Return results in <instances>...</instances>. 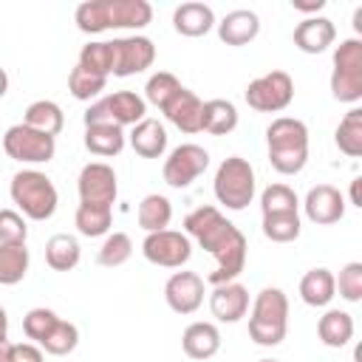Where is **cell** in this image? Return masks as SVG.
Segmentation results:
<instances>
[{
  "mask_svg": "<svg viewBox=\"0 0 362 362\" xmlns=\"http://www.w3.org/2000/svg\"><path fill=\"white\" fill-rule=\"evenodd\" d=\"M184 229L187 235H192L198 240L201 249H206L215 257V272H209V283L221 286V283H232L243 266H246V238L243 232L226 221L215 206H198L184 218Z\"/></svg>",
  "mask_w": 362,
  "mask_h": 362,
  "instance_id": "6da1fadb",
  "label": "cell"
},
{
  "mask_svg": "<svg viewBox=\"0 0 362 362\" xmlns=\"http://www.w3.org/2000/svg\"><path fill=\"white\" fill-rule=\"evenodd\" d=\"M74 20L85 34L107 28H144L153 20V6L147 0H85L76 6Z\"/></svg>",
  "mask_w": 362,
  "mask_h": 362,
  "instance_id": "7a4b0ae2",
  "label": "cell"
},
{
  "mask_svg": "<svg viewBox=\"0 0 362 362\" xmlns=\"http://www.w3.org/2000/svg\"><path fill=\"white\" fill-rule=\"evenodd\" d=\"M269 164L280 175H297L308 161V127L300 119L280 116L266 127Z\"/></svg>",
  "mask_w": 362,
  "mask_h": 362,
  "instance_id": "3957f363",
  "label": "cell"
},
{
  "mask_svg": "<svg viewBox=\"0 0 362 362\" xmlns=\"http://www.w3.org/2000/svg\"><path fill=\"white\" fill-rule=\"evenodd\" d=\"M286 331H288V297L280 288L269 286L252 303L249 337L263 348H274L286 339Z\"/></svg>",
  "mask_w": 362,
  "mask_h": 362,
  "instance_id": "277c9868",
  "label": "cell"
},
{
  "mask_svg": "<svg viewBox=\"0 0 362 362\" xmlns=\"http://www.w3.org/2000/svg\"><path fill=\"white\" fill-rule=\"evenodd\" d=\"M8 192H11V201L31 221H48L57 212V204H59L54 181L45 173H40V170H20V173H14Z\"/></svg>",
  "mask_w": 362,
  "mask_h": 362,
  "instance_id": "5b68a950",
  "label": "cell"
},
{
  "mask_svg": "<svg viewBox=\"0 0 362 362\" xmlns=\"http://www.w3.org/2000/svg\"><path fill=\"white\" fill-rule=\"evenodd\" d=\"M212 189H215L218 204H223L226 209H232V212L246 209L255 198V170H252V164L240 156L223 158L218 173H215Z\"/></svg>",
  "mask_w": 362,
  "mask_h": 362,
  "instance_id": "8992f818",
  "label": "cell"
},
{
  "mask_svg": "<svg viewBox=\"0 0 362 362\" xmlns=\"http://www.w3.org/2000/svg\"><path fill=\"white\" fill-rule=\"evenodd\" d=\"M331 93L337 102L354 105L362 99V40L348 37L334 51Z\"/></svg>",
  "mask_w": 362,
  "mask_h": 362,
  "instance_id": "52a82bcc",
  "label": "cell"
},
{
  "mask_svg": "<svg viewBox=\"0 0 362 362\" xmlns=\"http://www.w3.org/2000/svg\"><path fill=\"white\" fill-rule=\"evenodd\" d=\"M144 113H147V102L139 93H133V90H116V93H107V96L96 99L85 110L82 122H85V127L88 124H116V127L133 124L136 127L144 119Z\"/></svg>",
  "mask_w": 362,
  "mask_h": 362,
  "instance_id": "ba28073f",
  "label": "cell"
},
{
  "mask_svg": "<svg viewBox=\"0 0 362 362\" xmlns=\"http://www.w3.org/2000/svg\"><path fill=\"white\" fill-rule=\"evenodd\" d=\"M246 105L257 113H277L286 110L294 99V82L286 71H269L246 85Z\"/></svg>",
  "mask_w": 362,
  "mask_h": 362,
  "instance_id": "9c48e42d",
  "label": "cell"
},
{
  "mask_svg": "<svg viewBox=\"0 0 362 362\" xmlns=\"http://www.w3.org/2000/svg\"><path fill=\"white\" fill-rule=\"evenodd\" d=\"M3 150L8 158L14 161H25V164H42L51 161L57 153V141L54 136H45L28 124H11L3 136Z\"/></svg>",
  "mask_w": 362,
  "mask_h": 362,
  "instance_id": "30bf717a",
  "label": "cell"
},
{
  "mask_svg": "<svg viewBox=\"0 0 362 362\" xmlns=\"http://www.w3.org/2000/svg\"><path fill=\"white\" fill-rule=\"evenodd\" d=\"M141 255L161 269H181L189 255H192V243L187 235L173 232V229H161V232H147L144 243H141Z\"/></svg>",
  "mask_w": 362,
  "mask_h": 362,
  "instance_id": "8fae6325",
  "label": "cell"
},
{
  "mask_svg": "<svg viewBox=\"0 0 362 362\" xmlns=\"http://www.w3.org/2000/svg\"><path fill=\"white\" fill-rule=\"evenodd\" d=\"M206 167H209V153H206L201 144L187 141V144H178V147L167 156L161 173H164V181H167L173 189H184V187H189Z\"/></svg>",
  "mask_w": 362,
  "mask_h": 362,
  "instance_id": "7c38bea8",
  "label": "cell"
},
{
  "mask_svg": "<svg viewBox=\"0 0 362 362\" xmlns=\"http://www.w3.org/2000/svg\"><path fill=\"white\" fill-rule=\"evenodd\" d=\"M76 189H79V204H90V206H110L116 204V173L110 164L105 161H90L82 167L79 178H76Z\"/></svg>",
  "mask_w": 362,
  "mask_h": 362,
  "instance_id": "4fadbf2b",
  "label": "cell"
},
{
  "mask_svg": "<svg viewBox=\"0 0 362 362\" xmlns=\"http://www.w3.org/2000/svg\"><path fill=\"white\" fill-rule=\"evenodd\" d=\"M110 57H113V76H133L153 65L156 45L150 37H119L110 40Z\"/></svg>",
  "mask_w": 362,
  "mask_h": 362,
  "instance_id": "5bb4252c",
  "label": "cell"
},
{
  "mask_svg": "<svg viewBox=\"0 0 362 362\" xmlns=\"http://www.w3.org/2000/svg\"><path fill=\"white\" fill-rule=\"evenodd\" d=\"M164 300L175 314H192L204 303V277L195 272H175L164 286Z\"/></svg>",
  "mask_w": 362,
  "mask_h": 362,
  "instance_id": "9a60e30c",
  "label": "cell"
},
{
  "mask_svg": "<svg viewBox=\"0 0 362 362\" xmlns=\"http://www.w3.org/2000/svg\"><path fill=\"white\" fill-rule=\"evenodd\" d=\"M303 206H305V218H308L311 223H317V226L337 223V221H342V215H345V198H342V192H339L337 187H331V184H317V187H311L308 195H305V201H303Z\"/></svg>",
  "mask_w": 362,
  "mask_h": 362,
  "instance_id": "2e32d148",
  "label": "cell"
},
{
  "mask_svg": "<svg viewBox=\"0 0 362 362\" xmlns=\"http://www.w3.org/2000/svg\"><path fill=\"white\" fill-rule=\"evenodd\" d=\"M209 308L218 322H238L249 311V291L243 283H221L209 294Z\"/></svg>",
  "mask_w": 362,
  "mask_h": 362,
  "instance_id": "e0dca14e",
  "label": "cell"
},
{
  "mask_svg": "<svg viewBox=\"0 0 362 362\" xmlns=\"http://www.w3.org/2000/svg\"><path fill=\"white\" fill-rule=\"evenodd\" d=\"M337 40V25L328 17H305L294 28V45L303 54H322Z\"/></svg>",
  "mask_w": 362,
  "mask_h": 362,
  "instance_id": "ac0fdd59",
  "label": "cell"
},
{
  "mask_svg": "<svg viewBox=\"0 0 362 362\" xmlns=\"http://www.w3.org/2000/svg\"><path fill=\"white\" fill-rule=\"evenodd\" d=\"M201 107H204V102H201L192 90L181 88V90L161 107V113H164L181 133H198V130H201Z\"/></svg>",
  "mask_w": 362,
  "mask_h": 362,
  "instance_id": "d6986e66",
  "label": "cell"
},
{
  "mask_svg": "<svg viewBox=\"0 0 362 362\" xmlns=\"http://www.w3.org/2000/svg\"><path fill=\"white\" fill-rule=\"evenodd\" d=\"M260 34V20L249 8H235L218 23V37L226 45H246Z\"/></svg>",
  "mask_w": 362,
  "mask_h": 362,
  "instance_id": "ffe728a7",
  "label": "cell"
},
{
  "mask_svg": "<svg viewBox=\"0 0 362 362\" xmlns=\"http://www.w3.org/2000/svg\"><path fill=\"white\" fill-rule=\"evenodd\" d=\"M181 348L189 359H212L221 351V331L212 322H192L181 337Z\"/></svg>",
  "mask_w": 362,
  "mask_h": 362,
  "instance_id": "44dd1931",
  "label": "cell"
},
{
  "mask_svg": "<svg viewBox=\"0 0 362 362\" xmlns=\"http://www.w3.org/2000/svg\"><path fill=\"white\" fill-rule=\"evenodd\" d=\"M215 25V14L206 3H181L173 11V28L181 37H204Z\"/></svg>",
  "mask_w": 362,
  "mask_h": 362,
  "instance_id": "7402d4cb",
  "label": "cell"
},
{
  "mask_svg": "<svg viewBox=\"0 0 362 362\" xmlns=\"http://www.w3.org/2000/svg\"><path fill=\"white\" fill-rule=\"evenodd\" d=\"M130 147L141 158H161L164 150H167V130H164V124L156 122V119H141L130 130Z\"/></svg>",
  "mask_w": 362,
  "mask_h": 362,
  "instance_id": "603a6c76",
  "label": "cell"
},
{
  "mask_svg": "<svg viewBox=\"0 0 362 362\" xmlns=\"http://www.w3.org/2000/svg\"><path fill=\"white\" fill-rule=\"evenodd\" d=\"M238 127V107L229 99H209L201 107V130L212 136H226Z\"/></svg>",
  "mask_w": 362,
  "mask_h": 362,
  "instance_id": "cb8c5ba5",
  "label": "cell"
},
{
  "mask_svg": "<svg viewBox=\"0 0 362 362\" xmlns=\"http://www.w3.org/2000/svg\"><path fill=\"white\" fill-rule=\"evenodd\" d=\"M23 124H28V127H34V130H40V133H45V136H57V133L65 127V113H62V107H59L57 102H51V99H37V102H31V105L25 107Z\"/></svg>",
  "mask_w": 362,
  "mask_h": 362,
  "instance_id": "d4e9b609",
  "label": "cell"
},
{
  "mask_svg": "<svg viewBox=\"0 0 362 362\" xmlns=\"http://www.w3.org/2000/svg\"><path fill=\"white\" fill-rule=\"evenodd\" d=\"M337 277L328 272V269H311L303 274L300 280V297L305 305H314V308H322L334 300V291H337Z\"/></svg>",
  "mask_w": 362,
  "mask_h": 362,
  "instance_id": "484cf974",
  "label": "cell"
},
{
  "mask_svg": "<svg viewBox=\"0 0 362 362\" xmlns=\"http://www.w3.org/2000/svg\"><path fill=\"white\" fill-rule=\"evenodd\" d=\"M317 334H320V342L328 345V348H342L351 342L354 337V317L348 311H339V308H331L320 317L317 322Z\"/></svg>",
  "mask_w": 362,
  "mask_h": 362,
  "instance_id": "4316f807",
  "label": "cell"
},
{
  "mask_svg": "<svg viewBox=\"0 0 362 362\" xmlns=\"http://www.w3.org/2000/svg\"><path fill=\"white\" fill-rule=\"evenodd\" d=\"M85 147L102 158L119 156L124 150V133L116 124H88L85 127Z\"/></svg>",
  "mask_w": 362,
  "mask_h": 362,
  "instance_id": "83f0119b",
  "label": "cell"
},
{
  "mask_svg": "<svg viewBox=\"0 0 362 362\" xmlns=\"http://www.w3.org/2000/svg\"><path fill=\"white\" fill-rule=\"evenodd\" d=\"M79 257H82V249H79V240L74 235L59 232V235L48 238V243H45V263L54 272H71V269H76Z\"/></svg>",
  "mask_w": 362,
  "mask_h": 362,
  "instance_id": "f1b7e54d",
  "label": "cell"
},
{
  "mask_svg": "<svg viewBox=\"0 0 362 362\" xmlns=\"http://www.w3.org/2000/svg\"><path fill=\"white\" fill-rule=\"evenodd\" d=\"M25 243H0V286H17L28 272Z\"/></svg>",
  "mask_w": 362,
  "mask_h": 362,
  "instance_id": "f546056e",
  "label": "cell"
},
{
  "mask_svg": "<svg viewBox=\"0 0 362 362\" xmlns=\"http://www.w3.org/2000/svg\"><path fill=\"white\" fill-rule=\"evenodd\" d=\"M139 226L141 229H147V232H161V229H167L170 226V221H173V204L164 198V195H158V192H153V195H147L141 204H139Z\"/></svg>",
  "mask_w": 362,
  "mask_h": 362,
  "instance_id": "4dcf8cb0",
  "label": "cell"
},
{
  "mask_svg": "<svg viewBox=\"0 0 362 362\" xmlns=\"http://www.w3.org/2000/svg\"><path fill=\"white\" fill-rule=\"evenodd\" d=\"M74 223H76L79 235H85V238L107 235V229H110V223H113V209H110V206L79 204V206H76V215H74Z\"/></svg>",
  "mask_w": 362,
  "mask_h": 362,
  "instance_id": "1f68e13d",
  "label": "cell"
},
{
  "mask_svg": "<svg viewBox=\"0 0 362 362\" xmlns=\"http://www.w3.org/2000/svg\"><path fill=\"white\" fill-rule=\"evenodd\" d=\"M334 141L345 156H351V158L362 156V110L359 107H351L345 113V119L339 122V127L334 133Z\"/></svg>",
  "mask_w": 362,
  "mask_h": 362,
  "instance_id": "d6a6232c",
  "label": "cell"
},
{
  "mask_svg": "<svg viewBox=\"0 0 362 362\" xmlns=\"http://www.w3.org/2000/svg\"><path fill=\"white\" fill-rule=\"evenodd\" d=\"M105 85H107V76L93 74V71L82 68V65H76V68L68 74V90H71V96L79 99V102H90L93 96H99V93L105 90Z\"/></svg>",
  "mask_w": 362,
  "mask_h": 362,
  "instance_id": "836d02e7",
  "label": "cell"
},
{
  "mask_svg": "<svg viewBox=\"0 0 362 362\" xmlns=\"http://www.w3.org/2000/svg\"><path fill=\"white\" fill-rule=\"evenodd\" d=\"M263 235L274 243H291L300 238V215L297 212H277L263 215Z\"/></svg>",
  "mask_w": 362,
  "mask_h": 362,
  "instance_id": "e575fe53",
  "label": "cell"
},
{
  "mask_svg": "<svg viewBox=\"0 0 362 362\" xmlns=\"http://www.w3.org/2000/svg\"><path fill=\"white\" fill-rule=\"evenodd\" d=\"M130 255H133V240H130V235L113 232V235H107L105 243L99 246L96 263H99V266H107V269H116V266L127 263Z\"/></svg>",
  "mask_w": 362,
  "mask_h": 362,
  "instance_id": "d590c367",
  "label": "cell"
},
{
  "mask_svg": "<svg viewBox=\"0 0 362 362\" xmlns=\"http://www.w3.org/2000/svg\"><path fill=\"white\" fill-rule=\"evenodd\" d=\"M40 345L45 348V354L65 356V354H71L79 345V328L74 322H68V320H57V325L48 331V337Z\"/></svg>",
  "mask_w": 362,
  "mask_h": 362,
  "instance_id": "8d00e7d4",
  "label": "cell"
},
{
  "mask_svg": "<svg viewBox=\"0 0 362 362\" xmlns=\"http://www.w3.org/2000/svg\"><path fill=\"white\" fill-rule=\"evenodd\" d=\"M297 192L288 184H269L260 195V209L263 215H277V212H297Z\"/></svg>",
  "mask_w": 362,
  "mask_h": 362,
  "instance_id": "74e56055",
  "label": "cell"
},
{
  "mask_svg": "<svg viewBox=\"0 0 362 362\" xmlns=\"http://www.w3.org/2000/svg\"><path fill=\"white\" fill-rule=\"evenodd\" d=\"M184 85L170 74V71H158V74H153L150 79H147V85H144V96H147V102L150 105H156L158 110L181 90Z\"/></svg>",
  "mask_w": 362,
  "mask_h": 362,
  "instance_id": "f35d334b",
  "label": "cell"
},
{
  "mask_svg": "<svg viewBox=\"0 0 362 362\" xmlns=\"http://www.w3.org/2000/svg\"><path fill=\"white\" fill-rule=\"evenodd\" d=\"M76 65H82V68H88V71H93V74L110 76V71H113L110 42H88V45H82Z\"/></svg>",
  "mask_w": 362,
  "mask_h": 362,
  "instance_id": "ab89813d",
  "label": "cell"
},
{
  "mask_svg": "<svg viewBox=\"0 0 362 362\" xmlns=\"http://www.w3.org/2000/svg\"><path fill=\"white\" fill-rule=\"evenodd\" d=\"M57 320H59V317H57L51 308H31V311L23 317V331H25L28 339L42 342V339L48 337V331L57 325Z\"/></svg>",
  "mask_w": 362,
  "mask_h": 362,
  "instance_id": "60d3db41",
  "label": "cell"
},
{
  "mask_svg": "<svg viewBox=\"0 0 362 362\" xmlns=\"http://www.w3.org/2000/svg\"><path fill=\"white\" fill-rule=\"evenodd\" d=\"M339 286V297L348 303H359L362 300V263H345L339 269V280H334Z\"/></svg>",
  "mask_w": 362,
  "mask_h": 362,
  "instance_id": "b9f144b4",
  "label": "cell"
},
{
  "mask_svg": "<svg viewBox=\"0 0 362 362\" xmlns=\"http://www.w3.org/2000/svg\"><path fill=\"white\" fill-rule=\"evenodd\" d=\"M28 226L20 212L14 209H0V243H25Z\"/></svg>",
  "mask_w": 362,
  "mask_h": 362,
  "instance_id": "7bdbcfd3",
  "label": "cell"
},
{
  "mask_svg": "<svg viewBox=\"0 0 362 362\" xmlns=\"http://www.w3.org/2000/svg\"><path fill=\"white\" fill-rule=\"evenodd\" d=\"M8 362H42V351L31 342H20V345H11Z\"/></svg>",
  "mask_w": 362,
  "mask_h": 362,
  "instance_id": "ee69618b",
  "label": "cell"
},
{
  "mask_svg": "<svg viewBox=\"0 0 362 362\" xmlns=\"http://www.w3.org/2000/svg\"><path fill=\"white\" fill-rule=\"evenodd\" d=\"M291 6L297 8V11H320V8H325V0H308V3H300V0H291Z\"/></svg>",
  "mask_w": 362,
  "mask_h": 362,
  "instance_id": "f6af8a7d",
  "label": "cell"
},
{
  "mask_svg": "<svg viewBox=\"0 0 362 362\" xmlns=\"http://www.w3.org/2000/svg\"><path fill=\"white\" fill-rule=\"evenodd\" d=\"M359 181H362V178H354V181H351V204H354V206H362V195H359Z\"/></svg>",
  "mask_w": 362,
  "mask_h": 362,
  "instance_id": "bcb514c9",
  "label": "cell"
},
{
  "mask_svg": "<svg viewBox=\"0 0 362 362\" xmlns=\"http://www.w3.org/2000/svg\"><path fill=\"white\" fill-rule=\"evenodd\" d=\"M8 351H11V342L6 334H0V362H8Z\"/></svg>",
  "mask_w": 362,
  "mask_h": 362,
  "instance_id": "7dc6e473",
  "label": "cell"
},
{
  "mask_svg": "<svg viewBox=\"0 0 362 362\" xmlns=\"http://www.w3.org/2000/svg\"><path fill=\"white\" fill-rule=\"evenodd\" d=\"M6 90H8V74L0 68V99L6 96Z\"/></svg>",
  "mask_w": 362,
  "mask_h": 362,
  "instance_id": "c3c4849f",
  "label": "cell"
},
{
  "mask_svg": "<svg viewBox=\"0 0 362 362\" xmlns=\"http://www.w3.org/2000/svg\"><path fill=\"white\" fill-rule=\"evenodd\" d=\"M6 328H8V317H6V308L0 305V334H6Z\"/></svg>",
  "mask_w": 362,
  "mask_h": 362,
  "instance_id": "681fc988",
  "label": "cell"
},
{
  "mask_svg": "<svg viewBox=\"0 0 362 362\" xmlns=\"http://www.w3.org/2000/svg\"><path fill=\"white\" fill-rule=\"evenodd\" d=\"M354 28H356V31H362V8H356V11H354Z\"/></svg>",
  "mask_w": 362,
  "mask_h": 362,
  "instance_id": "f907efd6",
  "label": "cell"
},
{
  "mask_svg": "<svg viewBox=\"0 0 362 362\" xmlns=\"http://www.w3.org/2000/svg\"><path fill=\"white\" fill-rule=\"evenodd\" d=\"M260 362H277V359H260Z\"/></svg>",
  "mask_w": 362,
  "mask_h": 362,
  "instance_id": "816d5d0a",
  "label": "cell"
}]
</instances>
